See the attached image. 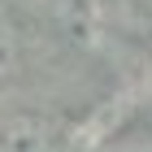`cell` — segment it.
Segmentation results:
<instances>
[{
	"label": "cell",
	"instance_id": "cell-1",
	"mask_svg": "<svg viewBox=\"0 0 152 152\" xmlns=\"http://www.w3.org/2000/svg\"><path fill=\"white\" fill-rule=\"evenodd\" d=\"M13 61H18V26H13L9 9H4V0H0V74H9Z\"/></svg>",
	"mask_w": 152,
	"mask_h": 152
}]
</instances>
